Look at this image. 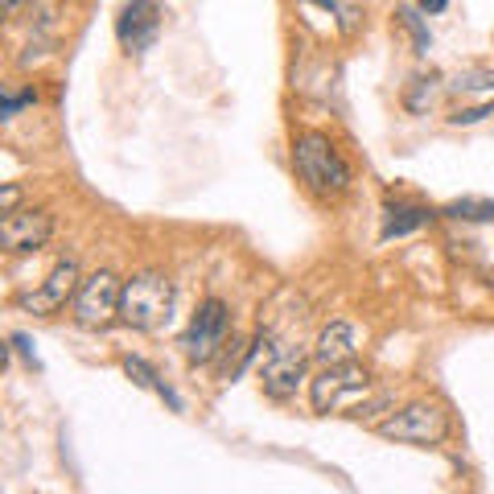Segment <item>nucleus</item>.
I'll return each instance as SVG.
<instances>
[{
	"instance_id": "obj_1",
	"label": "nucleus",
	"mask_w": 494,
	"mask_h": 494,
	"mask_svg": "<svg viewBox=\"0 0 494 494\" xmlns=\"http://www.w3.org/2000/svg\"><path fill=\"white\" fill-rule=\"evenodd\" d=\"M292 165H297L301 182L310 185L318 198H338L350 190V165L334 148V140L321 132H305L292 145Z\"/></svg>"
},
{
	"instance_id": "obj_2",
	"label": "nucleus",
	"mask_w": 494,
	"mask_h": 494,
	"mask_svg": "<svg viewBox=\"0 0 494 494\" xmlns=\"http://www.w3.org/2000/svg\"><path fill=\"white\" fill-rule=\"evenodd\" d=\"M120 318L132 329H161L174 318V281L165 272H136L132 281H124Z\"/></svg>"
},
{
	"instance_id": "obj_3",
	"label": "nucleus",
	"mask_w": 494,
	"mask_h": 494,
	"mask_svg": "<svg viewBox=\"0 0 494 494\" xmlns=\"http://www.w3.org/2000/svg\"><path fill=\"white\" fill-rule=\"evenodd\" d=\"M227 334H231V310H227L219 297H206L202 305L194 310V318H190L185 334H182L185 359L194 363V367L214 363V355L227 346Z\"/></svg>"
},
{
	"instance_id": "obj_4",
	"label": "nucleus",
	"mask_w": 494,
	"mask_h": 494,
	"mask_svg": "<svg viewBox=\"0 0 494 494\" xmlns=\"http://www.w3.org/2000/svg\"><path fill=\"white\" fill-rule=\"evenodd\" d=\"M379 433L388 441H404V445H441L449 436V412L441 404L417 400V404L400 408L396 417L379 420Z\"/></svg>"
},
{
	"instance_id": "obj_5",
	"label": "nucleus",
	"mask_w": 494,
	"mask_h": 494,
	"mask_svg": "<svg viewBox=\"0 0 494 494\" xmlns=\"http://www.w3.org/2000/svg\"><path fill=\"white\" fill-rule=\"evenodd\" d=\"M120 297H124V284L116 281V272H91L87 281L78 284L75 292V318L78 326L87 329H103L112 318H120Z\"/></svg>"
},
{
	"instance_id": "obj_6",
	"label": "nucleus",
	"mask_w": 494,
	"mask_h": 494,
	"mask_svg": "<svg viewBox=\"0 0 494 494\" xmlns=\"http://www.w3.org/2000/svg\"><path fill=\"white\" fill-rule=\"evenodd\" d=\"M367 388H371V379H367V367H363V363H355V359L350 363H329L310 388L313 412L329 417V412H338V408H350L346 400L359 396V391H367Z\"/></svg>"
},
{
	"instance_id": "obj_7",
	"label": "nucleus",
	"mask_w": 494,
	"mask_h": 494,
	"mask_svg": "<svg viewBox=\"0 0 494 494\" xmlns=\"http://www.w3.org/2000/svg\"><path fill=\"white\" fill-rule=\"evenodd\" d=\"M49 235H54V214L49 211H33L30 206V211H4V219H0V243L13 256L46 247Z\"/></svg>"
},
{
	"instance_id": "obj_8",
	"label": "nucleus",
	"mask_w": 494,
	"mask_h": 494,
	"mask_svg": "<svg viewBox=\"0 0 494 494\" xmlns=\"http://www.w3.org/2000/svg\"><path fill=\"white\" fill-rule=\"evenodd\" d=\"M116 38L128 54H145L161 38V4L157 0H128L116 17Z\"/></svg>"
},
{
	"instance_id": "obj_9",
	"label": "nucleus",
	"mask_w": 494,
	"mask_h": 494,
	"mask_svg": "<svg viewBox=\"0 0 494 494\" xmlns=\"http://www.w3.org/2000/svg\"><path fill=\"white\" fill-rule=\"evenodd\" d=\"M260 379H264V391H268L272 400H289V396H297L301 379H305V355H301V350L292 346V342H281L276 334H272L268 363H264Z\"/></svg>"
},
{
	"instance_id": "obj_10",
	"label": "nucleus",
	"mask_w": 494,
	"mask_h": 494,
	"mask_svg": "<svg viewBox=\"0 0 494 494\" xmlns=\"http://www.w3.org/2000/svg\"><path fill=\"white\" fill-rule=\"evenodd\" d=\"M78 284H83V281H78V264H75V260H62V264H54V272H49L46 281H41V289L21 292V297H17V310L49 318V313H58L67 301H75Z\"/></svg>"
},
{
	"instance_id": "obj_11",
	"label": "nucleus",
	"mask_w": 494,
	"mask_h": 494,
	"mask_svg": "<svg viewBox=\"0 0 494 494\" xmlns=\"http://www.w3.org/2000/svg\"><path fill=\"white\" fill-rule=\"evenodd\" d=\"M355 350H359V338H355V326L350 321H329L326 329L318 334V346H313V355H318L321 363H350L355 359Z\"/></svg>"
},
{
	"instance_id": "obj_12",
	"label": "nucleus",
	"mask_w": 494,
	"mask_h": 494,
	"mask_svg": "<svg viewBox=\"0 0 494 494\" xmlns=\"http://www.w3.org/2000/svg\"><path fill=\"white\" fill-rule=\"evenodd\" d=\"M433 223V211L428 206H412V202H388L383 206V239H400V235H412L420 227Z\"/></svg>"
},
{
	"instance_id": "obj_13",
	"label": "nucleus",
	"mask_w": 494,
	"mask_h": 494,
	"mask_svg": "<svg viewBox=\"0 0 494 494\" xmlns=\"http://www.w3.org/2000/svg\"><path fill=\"white\" fill-rule=\"evenodd\" d=\"M124 375L132 379L136 388H148V391H157V396H161L165 404L174 408V412H182V400H177V391L169 388V383H165V379L157 375V371L148 367V363L140 359V355H128V359H124Z\"/></svg>"
},
{
	"instance_id": "obj_14",
	"label": "nucleus",
	"mask_w": 494,
	"mask_h": 494,
	"mask_svg": "<svg viewBox=\"0 0 494 494\" xmlns=\"http://www.w3.org/2000/svg\"><path fill=\"white\" fill-rule=\"evenodd\" d=\"M9 17H30L38 30H54L58 21V0H0Z\"/></svg>"
},
{
	"instance_id": "obj_15",
	"label": "nucleus",
	"mask_w": 494,
	"mask_h": 494,
	"mask_svg": "<svg viewBox=\"0 0 494 494\" xmlns=\"http://www.w3.org/2000/svg\"><path fill=\"white\" fill-rule=\"evenodd\" d=\"M301 4H321L329 17L338 21V33H346V38L359 30V21H363V13H359L355 0H301Z\"/></svg>"
},
{
	"instance_id": "obj_16",
	"label": "nucleus",
	"mask_w": 494,
	"mask_h": 494,
	"mask_svg": "<svg viewBox=\"0 0 494 494\" xmlns=\"http://www.w3.org/2000/svg\"><path fill=\"white\" fill-rule=\"evenodd\" d=\"M445 214L465 219V223H490V219H494V202H490V198H457V202L445 206Z\"/></svg>"
},
{
	"instance_id": "obj_17",
	"label": "nucleus",
	"mask_w": 494,
	"mask_h": 494,
	"mask_svg": "<svg viewBox=\"0 0 494 494\" xmlns=\"http://www.w3.org/2000/svg\"><path fill=\"white\" fill-rule=\"evenodd\" d=\"M396 21L404 25L408 33H412V46H417V54H428V46H433V33H428V25L420 21V9L404 4V9H396Z\"/></svg>"
},
{
	"instance_id": "obj_18",
	"label": "nucleus",
	"mask_w": 494,
	"mask_h": 494,
	"mask_svg": "<svg viewBox=\"0 0 494 494\" xmlns=\"http://www.w3.org/2000/svg\"><path fill=\"white\" fill-rule=\"evenodd\" d=\"M433 95H436V78H417V83H412V91L404 95L408 112H425V107L433 103Z\"/></svg>"
},
{
	"instance_id": "obj_19",
	"label": "nucleus",
	"mask_w": 494,
	"mask_h": 494,
	"mask_svg": "<svg viewBox=\"0 0 494 494\" xmlns=\"http://www.w3.org/2000/svg\"><path fill=\"white\" fill-rule=\"evenodd\" d=\"M449 87L454 91H486V87H494V75L490 70H462V75L454 78V83H449Z\"/></svg>"
},
{
	"instance_id": "obj_20",
	"label": "nucleus",
	"mask_w": 494,
	"mask_h": 494,
	"mask_svg": "<svg viewBox=\"0 0 494 494\" xmlns=\"http://www.w3.org/2000/svg\"><path fill=\"white\" fill-rule=\"evenodd\" d=\"M33 103H38V95H33V91H21V95H17V91H4V99H0V116L13 120L21 107H33Z\"/></svg>"
},
{
	"instance_id": "obj_21",
	"label": "nucleus",
	"mask_w": 494,
	"mask_h": 494,
	"mask_svg": "<svg viewBox=\"0 0 494 494\" xmlns=\"http://www.w3.org/2000/svg\"><path fill=\"white\" fill-rule=\"evenodd\" d=\"M494 116V103H482V107H457L454 116H449V124L462 128V124H478V120Z\"/></svg>"
},
{
	"instance_id": "obj_22",
	"label": "nucleus",
	"mask_w": 494,
	"mask_h": 494,
	"mask_svg": "<svg viewBox=\"0 0 494 494\" xmlns=\"http://www.w3.org/2000/svg\"><path fill=\"white\" fill-rule=\"evenodd\" d=\"M13 350H17V355L30 363L33 371H41V359H38V350H33V338H30V334H13Z\"/></svg>"
},
{
	"instance_id": "obj_23",
	"label": "nucleus",
	"mask_w": 494,
	"mask_h": 494,
	"mask_svg": "<svg viewBox=\"0 0 494 494\" xmlns=\"http://www.w3.org/2000/svg\"><path fill=\"white\" fill-rule=\"evenodd\" d=\"M17 185H4V194H0V211H17Z\"/></svg>"
},
{
	"instance_id": "obj_24",
	"label": "nucleus",
	"mask_w": 494,
	"mask_h": 494,
	"mask_svg": "<svg viewBox=\"0 0 494 494\" xmlns=\"http://www.w3.org/2000/svg\"><path fill=\"white\" fill-rule=\"evenodd\" d=\"M417 9H420V13H445L449 0H417Z\"/></svg>"
}]
</instances>
